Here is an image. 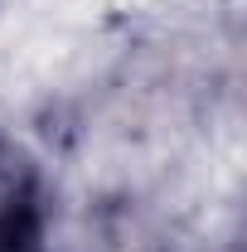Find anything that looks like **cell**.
Wrapping results in <instances>:
<instances>
[{"label":"cell","instance_id":"6da1fadb","mask_svg":"<svg viewBox=\"0 0 247 252\" xmlns=\"http://www.w3.org/2000/svg\"><path fill=\"white\" fill-rule=\"evenodd\" d=\"M0 252H54L44 170L10 136H0Z\"/></svg>","mask_w":247,"mask_h":252}]
</instances>
